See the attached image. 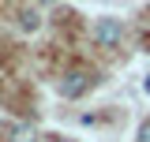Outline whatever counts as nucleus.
Instances as JSON below:
<instances>
[{"label":"nucleus","mask_w":150,"mask_h":142,"mask_svg":"<svg viewBox=\"0 0 150 142\" xmlns=\"http://www.w3.org/2000/svg\"><path fill=\"white\" fill-rule=\"evenodd\" d=\"M11 142H38V131H34L30 124H23V127L11 131Z\"/></svg>","instance_id":"7ed1b4c3"},{"label":"nucleus","mask_w":150,"mask_h":142,"mask_svg":"<svg viewBox=\"0 0 150 142\" xmlns=\"http://www.w3.org/2000/svg\"><path fill=\"white\" fill-rule=\"evenodd\" d=\"M139 142H150V120H146L143 127H139Z\"/></svg>","instance_id":"39448f33"},{"label":"nucleus","mask_w":150,"mask_h":142,"mask_svg":"<svg viewBox=\"0 0 150 142\" xmlns=\"http://www.w3.org/2000/svg\"><path fill=\"white\" fill-rule=\"evenodd\" d=\"M120 19H98V26H94V37L105 45V49H112V45H120Z\"/></svg>","instance_id":"f03ea898"},{"label":"nucleus","mask_w":150,"mask_h":142,"mask_svg":"<svg viewBox=\"0 0 150 142\" xmlns=\"http://www.w3.org/2000/svg\"><path fill=\"white\" fill-rule=\"evenodd\" d=\"M94 82V75L86 67H71L68 75H60V97H79V93H86Z\"/></svg>","instance_id":"f257e3e1"},{"label":"nucleus","mask_w":150,"mask_h":142,"mask_svg":"<svg viewBox=\"0 0 150 142\" xmlns=\"http://www.w3.org/2000/svg\"><path fill=\"white\" fill-rule=\"evenodd\" d=\"M41 4H56V0H41Z\"/></svg>","instance_id":"6e6552de"},{"label":"nucleus","mask_w":150,"mask_h":142,"mask_svg":"<svg viewBox=\"0 0 150 142\" xmlns=\"http://www.w3.org/2000/svg\"><path fill=\"white\" fill-rule=\"evenodd\" d=\"M53 142H71V138H53Z\"/></svg>","instance_id":"0eeeda50"},{"label":"nucleus","mask_w":150,"mask_h":142,"mask_svg":"<svg viewBox=\"0 0 150 142\" xmlns=\"http://www.w3.org/2000/svg\"><path fill=\"white\" fill-rule=\"evenodd\" d=\"M143 90H146V93H150V75H146V79H143Z\"/></svg>","instance_id":"423d86ee"},{"label":"nucleus","mask_w":150,"mask_h":142,"mask_svg":"<svg viewBox=\"0 0 150 142\" xmlns=\"http://www.w3.org/2000/svg\"><path fill=\"white\" fill-rule=\"evenodd\" d=\"M19 26H23V30H38V26H41V15H38V11H23V15H19Z\"/></svg>","instance_id":"20e7f679"}]
</instances>
